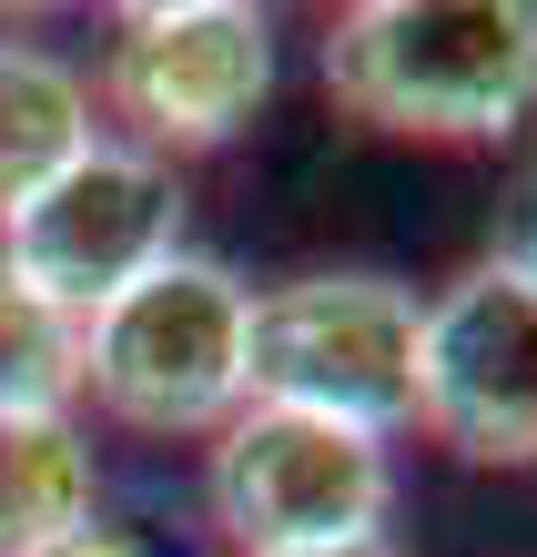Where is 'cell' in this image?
Returning a JSON list of instances; mask_svg holds the SVG:
<instances>
[{"label":"cell","mask_w":537,"mask_h":557,"mask_svg":"<svg viewBox=\"0 0 537 557\" xmlns=\"http://www.w3.org/2000/svg\"><path fill=\"white\" fill-rule=\"evenodd\" d=\"M325 91L386 143H517L537 122V0H355L325 30Z\"/></svg>","instance_id":"obj_1"},{"label":"cell","mask_w":537,"mask_h":557,"mask_svg":"<svg viewBox=\"0 0 537 557\" xmlns=\"http://www.w3.org/2000/svg\"><path fill=\"white\" fill-rule=\"evenodd\" d=\"M254 284L213 253H173L82 314V406L122 436L204 446L254 406Z\"/></svg>","instance_id":"obj_2"},{"label":"cell","mask_w":537,"mask_h":557,"mask_svg":"<svg viewBox=\"0 0 537 557\" xmlns=\"http://www.w3.org/2000/svg\"><path fill=\"white\" fill-rule=\"evenodd\" d=\"M274 72H284L274 11H244V0H143V11H112L91 102H102V122H122L112 143L183 173L193 152H223L274 102Z\"/></svg>","instance_id":"obj_3"},{"label":"cell","mask_w":537,"mask_h":557,"mask_svg":"<svg viewBox=\"0 0 537 557\" xmlns=\"http://www.w3.org/2000/svg\"><path fill=\"white\" fill-rule=\"evenodd\" d=\"M416 324L426 294L365 264L284 274L254 294V406H305L355 436H406L416 425Z\"/></svg>","instance_id":"obj_4"},{"label":"cell","mask_w":537,"mask_h":557,"mask_svg":"<svg viewBox=\"0 0 537 557\" xmlns=\"http://www.w3.org/2000/svg\"><path fill=\"white\" fill-rule=\"evenodd\" d=\"M204 517L233 557L386 537L395 446L355 436L334 416H305V406H244L223 436H204Z\"/></svg>","instance_id":"obj_5"},{"label":"cell","mask_w":537,"mask_h":557,"mask_svg":"<svg viewBox=\"0 0 537 557\" xmlns=\"http://www.w3.org/2000/svg\"><path fill=\"white\" fill-rule=\"evenodd\" d=\"M183 213H193V193H183L173 162H152V152H132V143L102 133L0 223V264L41 294V305H61L82 324V314H102L122 284L173 264L183 253Z\"/></svg>","instance_id":"obj_6"},{"label":"cell","mask_w":537,"mask_h":557,"mask_svg":"<svg viewBox=\"0 0 537 557\" xmlns=\"http://www.w3.org/2000/svg\"><path fill=\"white\" fill-rule=\"evenodd\" d=\"M416 436L456 467H537V294L466 264L416 324Z\"/></svg>","instance_id":"obj_7"},{"label":"cell","mask_w":537,"mask_h":557,"mask_svg":"<svg viewBox=\"0 0 537 557\" xmlns=\"http://www.w3.org/2000/svg\"><path fill=\"white\" fill-rule=\"evenodd\" d=\"M91 143H102L91 72L72 51L30 41V30H0V223H11L72 152H91Z\"/></svg>","instance_id":"obj_8"},{"label":"cell","mask_w":537,"mask_h":557,"mask_svg":"<svg viewBox=\"0 0 537 557\" xmlns=\"http://www.w3.org/2000/svg\"><path fill=\"white\" fill-rule=\"evenodd\" d=\"M102 528V456L82 416H0V557H51Z\"/></svg>","instance_id":"obj_9"},{"label":"cell","mask_w":537,"mask_h":557,"mask_svg":"<svg viewBox=\"0 0 537 557\" xmlns=\"http://www.w3.org/2000/svg\"><path fill=\"white\" fill-rule=\"evenodd\" d=\"M0 416H82V324L0 264Z\"/></svg>","instance_id":"obj_10"},{"label":"cell","mask_w":537,"mask_h":557,"mask_svg":"<svg viewBox=\"0 0 537 557\" xmlns=\"http://www.w3.org/2000/svg\"><path fill=\"white\" fill-rule=\"evenodd\" d=\"M477 264H497V274H517L527 294H537V162L497 193V234H487V253Z\"/></svg>","instance_id":"obj_11"},{"label":"cell","mask_w":537,"mask_h":557,"mask_svg":"<svg viewBox=\"0 0 537 557\" xmlns=\"http://www.w3.org/2000/svg\"><path fill=\"white\" fill-rule=\"evenodd\" d=\"M51 557H152L143 537H122V528H82V537H61Z\"/></svg>","instance_id":"obj_12"},{"label":"cell","mask_w":537,"mask_h":557,"mask_svg":"<svg viewBox=\"0 0 537 557\" xmlns=\"http://www.w3.org/2000/svg\"><path fill=\"white\" fill-rule=\"evenodd\" d=\"M284 557H406V547L386 528V537H334V547H284Z\"/></svg>","instance_id":"obj_13"}]
</instances>
